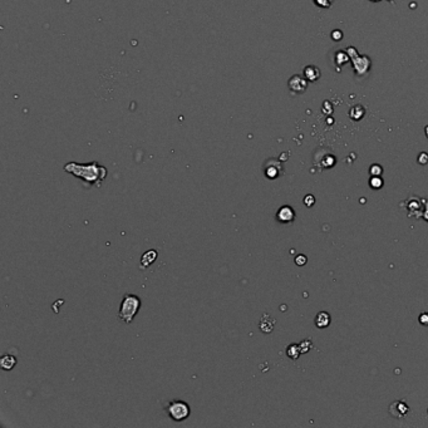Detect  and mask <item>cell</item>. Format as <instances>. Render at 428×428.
Listing matches in <instances>:
<instances>
[{"label": "cell", "mask_w": 428, "mask_h": 428, "mask_svg": "<svg viewBox=\"0 0 428 428\" xmlns=\"http://www.w3.org/2000/svg\"><path fill=\"white\" fill-rule=\"evenodd\" d=\"M64 171L76 176L77 179L83 180L87 184H95L97 186H100L102 181L107 176V168L104 166L98 165V162H95V161L91 163L68 162L64 165Z\"/></svg>", "instance_id": "obj_1"}, {"label": "cell", "mask_w": 428, "mask_h": 428, "mask_svg": "<svg viewBox=\"0 0 428 428\" xmlns=\"http://www.w3.org/2000/svg\"><path fill=\"white\" fill-rule=\"evenodd\" d=\"M142 305V301L140 296L135 295V294H125L121 305H119V313L118 318L126 324H131L140 312Z\"/></svg>", "instance_id": "obj_2"}, {"label": "cell", "mask_w": 428, "mask_h": 428, "mask_svg": "<svg viewBox=\"0 0 428 428\" xmlns=\"http://www.w3.org/2000/svg\"><path fill=\"white\" fill-rule=\"evenodd\" d=\"M166 411H167L170 418H172L176 422H181V421L186 420L191 413L190 406L184 401H172L168 403V406L166 407Z\"/></svg>", "instance_id": "obj_3"}, {"label": "cell", "mask_w": 428, "mask_h": 428, "mask_svg": "<svg viewBox=\"0 0 428 428\" xmlns=\"http://www.w3.org/2000/svg\"><path fill=\"white\" fill-rule=\"evenodd\" d=\"M389 412L394 418H399V420H402V418H404L407 415H408L409 407L407 406L403 401L393 402L389 407Z\"/></svg>", "instance_id": "obj_4"}, {"label": "cell", "mask_w": 428, "mask_h": 428, "mask_svg": "<svg viewBox=\"0 0 428 428\" xmlns=\"http://www.w3.org/2000/svg\"><path fill=\"white\" fill-rule=\"evenodd\" d=\"M283 174V168L280 163L275 160H269L265 165V176L268 179H278Z\"/></svg>", "instance_id": "obj_5"}, {"label": "cell", "mask_w": 428, "mask_h": 428, "mask_svg": "<svg viewBox=\"0 0 428 428\" xmlns=\"http://www.w3.org/2000/svg\"><path fill=\"white\" fill-rule=\"evenodd\" d=\"M295 219V211L293 210V207L290 206H282L277 212V220L282 224H289V222H293Z\"/></svg>", "instance_id": "obj_6"}, {"label": "cell", "mask_w": 428, "mask_h": 428, "mask_svg": "<svg viewBox=\"0 0 428 428\" xmlns=\"http://www.w3.org/2000/svg\"><path fill=\"white\" fill-rule=\"evenodd\" d=\"M274 325H275V320H274L269 314H264L263 318H261L259 327H260V331L263 332V333L268 334L274 331Z\"/></svg>", "instance_id": "obj_7"}, {"label": "cell", "mask_w": 428, "mask_h": 428, "mask_svg": "<svg viewBox=\"0 0 428 428\" xmlns=\"http://www.w3.org/2000/svg\"><path fill=\"white\" fill-rule=\"evenodd\" d=\"M158 254L156 250H148V251H146L143 254V256H142L141 259V266L142 269H146L148 268L151 264H153L156 261V259H157Z\"/></svg>", "instance_id": "obj_8"}, {"label": "cell", "mask_w": 428, "mask_h": 428, "mask_svg": "<svg viewBox=\"0 0 428 428\" xmlns=\"http://www.w3.org/2000/svg\"><path fill=\"white\" fill-rule=\"evenodd\" d=\"M331 322H332L331 314L327 312H320L319 314L315 317V325L320 329H324L327 328V327H329Z\"/></svg>", "instance_id": "obj_9"}, {"label": "cell", "mask_w": 428, "mask_h": 428, "mask_svg": "<svg viewBox=\"0 0 428 428\" xmlns=\"http://www.w3.org/2000/svg\"><path fill=\"white\" fill-rule=\"evenodd\" d=\"M15 364H16V358L10 354L3 355L1 359H0V367H1L4 371H11V369L15 367Z\"/></svg>", "instance_id": "obj_10"}, {"label": "cell", "mask_w": 428, "mask_h": 428, "mask_svg": "<svg viewBox=\"0 0 428 428\" xmlns=\"http://www.w3.org/2000/svg\"><path fill=\"white\" fill-rule=\"evenodd\" d=\"M286 355L290 358V359H293V361L298 359L299 355H300V348H299V344H290L286 349Z\"/></svg>", "instance_id": "obj_11"}, {"label": "cell", "mask_w": 428, "mask_h": 428, "mask_svg": "<svg viewBox=\"0 0 428 428\" xmlns=\"http://www.w3.org/2000/svg\"><path fill=\"white\" fill-rule=\"evenodd\" d=\"M299 348H300L301 354H305V353H308L313 348L312 340H309V339H308V340H303L300 344H299Z\"/></svg>", "instance_id": "obj_12"}, {"label": "cell", "mask_w": 428, "mask_h": 428, "mask_svg": "<svg viewBox=\"0 0 428 428\" xmlns=\"http://www.w3.org/2000/svg\"><path fill=\"white\" fill-rule=\"evenodd\" d=\"M369 185H371L372 189H380V187L383 186V180L380 179V176H372L371 181H369Z\"/></svg>", "instance_id": "obj_13"}, {"label": "cell", "mask_w": 428, "mask_h": 428, "mask_svg": "<svg viewBox=\"0 0 428 428\" xmlns=\"http://www.w3.org/2000/svg\"><path fill=\"white\" fill-rule=\"evenodd\" d=\"M383 172L382 167H380V165H373L371 167V170H369V174L372 175V176H380Z\"/></svg>", "instance_id": "obj_14"}, {"label": "cell", "mask_w": 428, "mask_h": 428, "mask_svg": "<svg viewBox=\"0 0 428 428\" xmlns=\"http://www.w3.org/2000/svg\"><path fill=\"white\" fill-rule=\"evenodd\" d=\"M306 261H308V259H306V256L305 255H303V254H300V255H296V258H295V264L298 266H304L306 264Z\"/></svg>", "instance_id": "obj_15"}, {"label": "cell", "mask_w": 428, "mask_h": 428, "mask_svg": "<svg viewBox=\"0 0 428 428\" xmlns=\"http://www.w3.org/2000/svg\"><path fill=\"white\" fill-rule=\"evenodd\" d=\"M304 203H305L308 207H312L313 205L315 203V198L313 195H306L305 197H304Z\"/></svg>", "instance_id": "obj_16"}, {"label": "cell", "mask_w": 428, "mask_h": 428, "mask_svg": "<svg viewBox=\"0 0 428 428\" xmlns=\"http://www.w3.org/2000/svg\"><path fill=\"white\" fill-rule=\"evenodd\" d=\"M420 323L422 325H425V327H427L428 325V313H422V314L420 315Z\"/></svg>", "instance_id": "obj_17"}, {"label": "cell", "mask_w": 428, "mask_h": 428, "mask_svg": "<svg viewBox=\"0 0 428 428\" xmlns=\"http://www.w3.org/2000/svg\"><path fill=\"white\" fill-rule=\"evenodd\" d=\"M418 162H420L421 165H426V163L428 162V155H427V153H421L420 158H418Z\"/></svg>", "instance_id": "obj_18"}, {"label": "cell", "mask_w": 428, "mask_h": 428, "mask_svg": "<svg viewBox=\"0 0 428 428\" xmlns=\"http://www.w3.org/2000/svg\"><path fill=\"white\" fill-rule=\"evenodd\" d=\"M426 135H427V137H428V127L426 128Z\"/></svg>", "instance_id": "obj_19"}]
</instances>
